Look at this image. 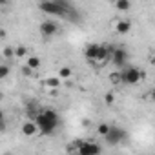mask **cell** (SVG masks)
I'll list each match as a JSON object with an SVG mask.
<instances>
[{
	"instance_id": "obj_1",
	"label": "cell",
	"mask_w": 155,
	"mask_h": 155,
	"mask_svg": "<svg viewBox=\"0 0 155 155\" xmlns=\"http://www.w3.org/2000/svg\"><path fill=\"white\" fill-rule=\"evenodd\" d=\"M35 120L40 128V135H53L58 128V122H60L58 113L51 108H42L40 113L35 117Z\"/></svg>"
},
{
	"instance_id": "obj_2",
	"label": "cell",
	"mask_w": 155,
	"mask_h": 155,
	"mask_svg": "<svg viewBox=\"0 0 155 155\" xmlns=\"http://www.w3.org/2000/svg\"><path fill=\"white\" fill-rule=\"evenodd\" d=\"M40 9L46 13V15H51V17H58V18H68L69 17V11L71 8H64L62 4H58L57 0H40Z\"/></svg>"
},
{
	"instance_id": "obj_3",
	"label": "cell",
	"mask_w": 155,
	"mask_h": 155,
	"mask_svg": "<svg viewBox=\"0 0 155 155\" xmlns=\"http://www.w3.org/2000/svg\"><path fill=\"white\" fill-rule=\"evenodd\" d=\"M120 71H122V84H128V86H137L144 79V73L137 66H124Z\"/></svg>"
},
{
	"instance_id": "obj_4",
	"label": "cell",
	"mask_w": 155,
	"mask_h": 155,
	"mask_svg": "<svg viewBox=\"0 0 155 155\" xmlns=\"http://www.w3.org/2000/svg\"><path fill=\"white\" fill-rule=\"evenodd\" d=\"M126 139H128V131H126L122 126H111L110 133L104 137V140H106L108 144H111V146H115V144H119V142H122V140H126Z\"/></svg>"
},
{
	"instance_id": "obj_5",
	"label": "cell",
	"mask_w": 155,
	"mask_h": 155,
	"mask_svg": "<svg viewBox=\"0 0 155 155\" xmlns=\"http://www.w3.org/2000/svg\"><path fill=\"white\" fill-rule=\"evenodd\" d=\"M101 151H102V148H101L95 140H91V139L81 140L79 150H77V153H81V155H97V153H101Z\"/></svg>"
},
{
	"instance_id": "obj_6",
	"label": "cell",
	"mask_w": 155,
	"mask_h": 155,
	"mask_svg": "<svg viewBox=\"0 0 155 155\" xmlns=\"http://www.w3.org/2000/svg\"><path fill=\"white\" fill-rule=\"evenodd\" d=\"M38 31H40V35H42L44 38H51V37H55V35L60 31V28H58V24H57L55 20H44V22L38 26Z\"/></svg>"
},
{
	"instance_id": "obj_7",
	"label": "cell",
	"mask_w": 155,
	"mask_h": 155,
	"mask_svg": "<svg viewBox=\"0 0 155 155\" xmlns=\"http://www.w3.org/2000/svg\"><path fill=\"white\" fill-rule=\"evenodd\" d=\"M111 62L115 64L117 69H122V68L128 64V53H126V49H122V48H113V51H111Z\"/></svg>"
},
{
	"instance_id": "obj_8",
	"label": "cell",
	"mask_w": 155,
	"mask_h": 155,
	"mask_svg": "<svg viewBox=\"0 0 155 155\" xmlns=\"http://www.w3.org/2000/svg\"><path fill=\"white\" fill-rule=\"evenodd\" d=\"M20 131H22V135H26V137H35V135L40 133V128H38V124H37L35 119H29V120H26V122L20 126Z\"/></svg>"
},
{
	"instance_id": "obj_9",
	"label": "cell",
	"mask_w": 155,
	"mask_h": 155,
	"mask_svg": "<svg viewBox=\"0 0 155 155\" xmlns=\"http://www.w3.org/2000/svg\"><path fill=\"white\" fill-rule=\"evenodd\" d=\"M111 48L110 46H106V44H101V49H99V55H97V58H95V62L93 64H97V66H104L110 58H111Z\"/></svg>"
},
{
	"instance_id": "obj_10",
	"label": "cell",
	"mask_w": 155,
	"mask_h": 155,
	"mask_svg": "<svg viewBox=\"0 0 155 155\" xmlns=\"http://www.w3.org/2000/svg\"><path fill=\"white\" fill-rule=\"evenodd\" d=\"M113 29L119 33V35H128L131 31V22L126 20V18H120V20H115L113 22Z\"/></svg>"
},
{
	"instance_id": "obj_11",
	"label": "cell",
	"mask_w": 155,
	"mask_h": 155,
	"mask_svg": "<svg viewBox=\"0 0 155 155\" xmlns=\"http://www.w3.org/2000/svg\"><path fill=\"white\" fill-rule=\"evenodd\" d=\"M99 49H101V44H88L84 48V57L90 60V62H95L97 55H99Z\"/></svg>"
},
{
	"instance_id": "obj_12",
	"label": "cell",
	"mask_w": 155,
	"mask_h": 155,
	"mask_svg": "<svg viewBox=\"0 0 155 155\" xmlns=\"http://www.w3.org/2000/svg\"><path fill=\"white\" fill-rule=\"evenodd\" d=\"M62 79H60V77L57 75V77H48V79H44L42 81V84L46 86V88H49V90H58L60 86H62Z\"/></svg>"
},
{
	"instance_id": "obj_13",
	"label": "cell",
	"mask_w": 155,
	"mask_h": 155,
	"mask_svg": "<svg viewBox=\"0 0 155 155\" xmlns=\"http://www.w3.org/2000/svg\"><path fill=\"white\" fill-rule=\"evenodd\" d=\"M58 77H60L64 82L71 81V79H73V68H69V66H62V68H58Z\"/></svg>"
},
{
	"instance_id": "obj_14",
	"label": "cell",
	"mask_w": 155,
	"mask_h": 155,
	"mask_svg": "<svg viewBox=\"0 0 155 155\" xmlns=\"http://www.w3.org/2000/svg\"><path fill=\"white\" fill-rule=\"evenodd\" d=\"M26 64L37 71V69H40V66H42V60H40L38 57H35V55H28V58H26Z\"/></svg>"
},
{
	"instance_id": "obj_15",
	"label": "cell",
	"mask_w": 155,
	"mask_h": 155,
	"mask_svg": "<svg viewBox=\"0 0 155 155\" xmlns=\"http://www.w3.org/2000/svg\"><path fill=\"white\" fill-rule=\"evenodd\" d=\"M26 110H28V111H26V113H28V117H29V119H35V117L40 113V110H42V108H38V104H37V102H29Z\"/></svg>"
},
{
	"instance_id": "obj_16",
	"label": "cell",
	"mask_w": 155,
	"mask_h": 155,
	"mask_svg": "<svg viewBox=\"0 0 155 155\" xmlns=\"http://www.w3.org/2000/svg\"><path fill=\"white\" fill-rule=\"evenodd\" d=\"M115 9L117 11H130L131 9V0H115Z\"/></svg>"
},
{
	"instance_id": "obj_17",
	"label": "cell",
	"mask_w": 155,
	"mask_h": 155,
	"mask_svg": "<svg viewBox=\"0 0 155 155\" xmlns=\"http://www.w3.org/2000/svg\"><path fill=\"white\" fill-rule=\"evenodd\" d=\"M28 53H29V49L26 48V46H15V58H28Z\"/></svg>"
},
{
	"instance_id": "obj_18",
	"label": "cell",
	"mask_w": 155,
	"mask_h": 155,
	"mask_svg": "<svg viewBox=\"0 0 155 155\" xmlns=\"http://www.w3.org/2000/svg\"><path fill=\"white\" fill-rule=\"evenodd\" d=\"M110 130H111V124H108V122H101V124L97 126V133H99L102 139L110 133Z\"/></svg>"
},
{
	"instance_id": "obj_19",
	"label": "cell",
	"mask_w": 155,
	"mask_h": 155,
	"mask_svg": "<svg viewBox=\"0 0 155 155\" xmlns=\"http://www.w3.org/2000/svg\"><path fill=\"white\" fill-rule=\"evenodd\" d=\"M110 81H111L113 84H122V71L117 69V71L110 73Z\"/></svg>"
},
{
	"instance_id": "obj_20",
	"label": "cell",
	"mask_w": 155,
	"mask_h": 155,
	"mask_svg": "<svg viewBox=\"0 0 155 155\" xmlns=\"http://www.w3.org/2000/svg\"><path fill=\"white\" fill-rule=\"evenodd\" d=\"M2 57H4V58H11V57H15V48L6 46V48L2 49Z\"/></svg>"
},
{
	"instance_id": "obj_21",
	"label": "cell",
	"mask_w": 155,
	"mask_h": 155,
	"mask_svg": "<svg viewBox=\"0 0 155 155\" xmlns=\"http://www.w3.org/2000/svg\"><path fill=\"white\" fill-rule=\"evenodd\" d=\"M8 75H9V66L8 64H2V66H0V79H8Z\"/></svg>"
},
{
	"instance_id": "obj_22",
	"label": "cell",
	"mask_w": 155,
	"mask_h": 155,
	"mask_svg": "<svg viewBox=\"0 0 155 155\" xmlns=\"http://www.w3.org/2000/svg\"><path fill=\"white\" fill-rule=\"evenodd\" d=\"M104 102H106L108 106H111V104L115 102V95H113V91H108V93L104 95Z\"/></svg>"
},
{
	"instance_id": "obj_23",
	"label": "cell",
	"mask_w": 155,
	"mask_h": 155,
	"mask_svg": "<svg viewBox=\"0 0 155 155\" xmlns=\"http://www.w3.org/2000/svg\"><path fill=\"white\" fill-rule=\"evenodd\" d=\"M150 64H151V66H155V53H151V55H150Z\"/></svg>"
},
{
	"instance_id": "obj_24",
	"label": "cell",
	"mask_w": 155,
	"mask_h": 155,
	"mask_svg": "<svg viewBox=\"0 0 155 155\" xmlns=\"http://www.w3.org/2000/svg\"><path fill=\"white\" fill-rule=\"evenodd\" d=\"M0 6H2V8H6V6H8V0H0Z\"/></svg>"
},
{
	"instance_id": "obj_25",
	"label": "cell",
	"mask_w": 155,
	"mask_h": 155,
	"mask_svg": "<svg viewBox=\"0 0 155 155\" xmlns=\"http://www.w3.org/2000/svg\"><path fill=\"white\" fill-rule=\"evenodd\" d=\"M150 99H151V101H153V102H155V90H153V91H151V93H150Z\"/></svg>"
}]
</instances>
